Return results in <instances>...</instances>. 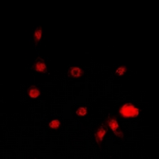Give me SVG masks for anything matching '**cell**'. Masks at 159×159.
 <instances>
[{"label":"cell","mask_w":159,"mask_h":159,"mask_svg":"<svg viewBox=\"0 0 159 159\" xmlns=\"http://www.w3.org/2000/svg\"><path fill=\"white\" fill-rule=\"evenodd\" d=\"M119 114L123 118H135L139 115V109L133 104H126L119 108Z\"/></svg>","instance_id":"cell-1"},{"label":"cell","mask_w":159,"mask_h":159,"mask_svg":"<svg viewBox=\"0 0 159 159\" xmlns=\"http://www.w3.org/2000/svg\"><path fill=\"white\" fill-rule=\"evenodd\" d=\"M60 125H61V122L58 119H54V120L51 121L49 122V127L53 128V129H58Z\"/></svg>","instance_id":"cell-9"},{"label":"cell","mask_w":159,"mask_h":159,"mask_svg":"<svg viewBox=\"0 0 159 159\" xmlns=\"http://www.w3.org/2000/svg\"><path fill=\"white\" fill-rule=\"evenodd\" d=\"M107 131V127L105 126H101L98 130H97V131L96 132V143H98V144H100L102 141H103Z\"/></svg>","instance_id":"cell-4"},{"label":"cell","mask_w":159,"mask_h":159,"mask_svg":"<svg viewBox=\"0 0 159 159\" xmlns=\"http://www.w3.org/2000/svg\"><path fill=\"white\" fill-rule=\"evenodd\" d=\"M107 125L111 129L115 135L118 137L121 138L122 139L123 138V134L122 132L120 131V128H119V126H118V121L116 120V118L115 117H112V118H110L107 122Z\"/></svg>","instance_id":"cell-2"},{"label":"cell","mask_w":159,"mask_h":159,"mask_svg":"<svg viewBox=\"0 0 159 159\" xmlns=\"http://www.w3.org/2000/svg\"><path fill=\"white\" fill-rule=\"evenodd\" d=\"M76 115H79V116H84L88 114V109L87 107H79L76 111Z\"/></svg>","instance_id":"cell-8"},{"label":"cell","mask_w":159,"mask_h":159,"mask_svg":"<svg viewBox=\"0 0 159 159\" xmlns=\"http://www.w3.org/2000/svg\"><path fill=\"white\" fill-rule=\"evenodd\" d=\"M40 94H41V92H40L39 89L37 88L36 86H31L30 88L28 89V95H29V96H30V98H37V97L40 96Z\"/></svg>","instance_id":"cell-5"},{"label":"cell","mask_w":159,"mask_h":159,"mask_svg":"<svg viewBox=\"0 0 159 159\" xmlns=\"http://www.w3.org/2000/svg\"><path fill=\"white\" fill-rule=\"evenodd\" d=\"M71 76L74 78H79L83 75V70H82L79 67H73L70 69V72H69Z\"/></svg>","instance_id":"cell-6"},{"label":"cell","mask_w":159,"mask_h":159,"mask_svg":"<svg viewBox=\"0 0 159 159\" xmlns=\"http://www.w3.org/2000/svg\"><path fill=\"white\" fill-rule=\"evenodd\" d=\"M33 69L35 71H37V72H45L47 70V67L45 63L44 60L41 59V58H37L35 64L33 65Z\"/></svg>","instance_id":"cell-3"},{"label":"cell","mask_w":159,"mask_h":159,"mask_svg":"<svg viewBox=\"0 0 159 159\" xmlns=\"http://www.w3.org/2000/svg\"><path fill=\"white\" fill-rule=\"evenodd\" d=\"M127 72V67L126 66H121L119 67L116 71H115V75L117 76H122L125 74Z\"/></svg>","instance_id":"cell-10"},{"label":"cell","mask_w":159,"mask_h":159,"mask_svg":"<svg viewBox=\"0 0 159 159\" xmlns=\"http://www.w3.org/2000/svg\"><path fill=\"white\" fill-rule=\"evenodd\" d=\"M41 36H42V28L37 27L35 31H34V33H33V38H34L35 44H37L40 41Z\"/></svg>","instance_id":"cell-7"}]
</instances>
